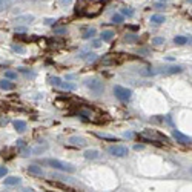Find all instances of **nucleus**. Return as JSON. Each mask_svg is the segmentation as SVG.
Here are the masks:
<instances>
[{
	"instance_id": "obj_42",
	"label": "nucleus",
	"mask_w": 192,
	"mask_h": 192,
	"mask_svg": "<svg viewBox=\"0 0 192 192\" xmlns=\"http://www.w3.org/2000/svg\"><path fill=\"white\" fill-rule=\"evenodd\" d=\"M166 121H168V124H172V118H171V117H169V115H168V117H166Z\"/></svg>"
},
{
	"instance_id": "obj_17",
	"label": "nucleus",
	"mask_w": 192,
	"mask_h": 192,
	"mask_svg": "<svg viewBox=\"0 0 192 192\" xmlns=\"http://www.w3.org/2000/svg\"><path fill=\"white\" fill-rule=\"evenodd\" d=\"M164 20H166V17H164V15H161V14H152V17H151V22L155 23V25L164 23Z\"/></svg>"
},
{
	"instance_id": "obj_40",
	"label": "nucleus",
	"mask_w": 192,
	"mask_h": 192,
	"mask_svg": "<svg viewBox=\"0 0 192 192\" xmlns=\"http://www.w3.org/2000/svg\"><path fill=\"white\" fill-rule=\"evenodd\" d=\"M17 146H19V148H25V142H23V140H19V142H17Z\"/></svg>"
},
{
	"instance_id": "obj_31",
	"label": "nucleus",
	"mask_w": 192,
	"mask_h": 192,
	"mask_svg": "<svg viewBox=\"0 0 192 192\" xmlns=\"http://www.w3.org/2000/svg\"><path fill=\"white\" fill-rule=\"evenodd\" d=\"M12 49H14L15 52H20V54L25 52V48H22V46H19V45H12Z\"/></svg>"
},
{
	"instance_id": "obj_25",
	"label": "nucleus",
	"mask_w": 192,
	"mask_h": 192,
	"mask_svg": "<svg viewBox=\"0 0 192 192\" xmlns=\"http://www.w3.org/2000/svg\"><path fill=\"white\" fill-rule=\"evenodd\" d=\"M95 57H97V55H95L94 52H91V54H85L81 59H85L86 62H94V60H95Z\"/></svg>"
},
{
	"instance_id": "obj_1",
	"label": "nucleus",
	"mask_w": 192,
	"mask_h": 192,
	"mask_svg": "<svg viewBox=\"0 0 192 192\" xmlns=\"http://www.w3.org/2000/svg\"><path fill=\"white\" fill-rule=\"evenodd\" d=\"M102 11H103V2L102 0H80L76 8L77 14L85 15V17H95Z\"/></svg>"
},
{
	"instance_id": "obj_39",
	"label": "nucleus",
	"mask_w": 192,
	"mask_h": 192,
	"mask_svg": "<svg viewBox=\"0 0 192 192\" xmlns=\"http://www.w3.org/2000/svg\"><path fill=\"white\" fill-rule=\"evenodd\" d=\"M154 8H155V9H164V5H161V3H157Z\"/></svg>"
},
{
	"instance_id": "obj_26",
	"label": "nucleus",
	"mask_w": 192,
	"mask_h": 192,
	"mask_svg": "<svg viewBox=\"0 0 192 192\" xmlns=\"http://www.w3.org/2000/svg\"><path fill=\"white\" fill-rule=\"evenodd\" d=\"M121 22H123V17H121V14H114V15H112V23L120 25Z\"/></svg>"
},
{
	"instance_id": "obj_38",
	"label": "nucleus",
	"mask_w": 192,
	"mask_h": 192,
	"mask_svg": "<svg viewBox=\"0 0 192 192\" xmlns=\"http://www.w3.org/2000/svg\"><path fill=\"white\" fill-rule=\"evenodd\" d=\"M45 23H46V25H54V23H55V20H54V19H46V22H45Z\"/></svg>"
},
{
	"instance_id": "obj_36",
	"label": "nucleus",
	"mask_w": 192,
	"mask_h": 192,
	"mask_svg": "<svg viewBox=\"0 0 192 192\" xmlns=\"http://www.w3.org/2000/svg\"><path fill=\"white\" fill-rule=\"evenodd\" d=\"M71 2L72 0H60V5L62 6H68V5H71Z\"/></svg>"
},
{
	"instance_id": "obj_9",
	"label": "nucleus",
	"mask_w": 192,
	"mask_h": 192,
	"mask_svg": "<svg viewBox=\"0 0 192 192\" xmlns=\"http://www.w3.org/2000/svg\"><path fill=\"white\" fill-rule=\"evenodd\" d=\"M28 172L33 174V175H37V177H43V175H45L43 169L38 168L37 164H31V166H28Z\"/></svg>"
},
{
	"instance_id": "obj_43",
	"label": "nucleus",
	"mask_w": 192,
	"mask_h": 192,
	"mask_svg": "<svg viewBox=\"0 0 192 192\" xmlns=\"http://www.w3.org/2000/svg\"><path fill=\"white\" fill-rule=\"evenodd\" d=\"M22 192H34V191H33V189H29V188H26V189H23Z\"/></svg>"
},
{
	"instance_id": "obj_21",
	"label": "nucleus",
	"mask_w": 192,
	"mask_h": 192,
	"mask_svg": "<svg viewBox=\"0 0 192 192\" xmlns=\"http://www.w3.org/2000/svg\"><path fill=\"white\" fill-rule=\"evenodd\" d=\"M60 88L62 89H66V91H74L76 89V85H72V83H60Z\"/></svg>"
},
{
	"instance_id": "obj_22",
	"label": "nucleus",
	"mask_w": 192,
	"mask_h": 192,
	"mask_svg": "<svg viewBox=\"0 0 192 192\" xmlns=\"http://www.w3.org/2000/svg\"><path fill=\"white\" fill-rule=\"evenodd\" d=\"M11 6V0H0V12Z\"/></svg>"
},
{
	"instance_id": "obj_33",
	"label": "nucleus",
	"mask_w": 192,
	"mask_h": 192,
	"mask_svg": "<svg viewBox=\"0 0 192 192\" xmlns=\"http://www.w3.org/2000/svg\"><path fill=\"white\" fill-rule=\"evenodd\" d=\"M15 33H17V34H25V33H26V28H25V26H17V28H15Z\"/></svg>"
},
{
	"instance_id": "obj_27",
	"label": "nucleus",
	"mask_w": 192,
	"mask_h": 192,
	"mask_svg": "<svg viewBox=\"0 0 192 192\" xmlns=\"http://www.w3.org/2000/svg\"><path fill=\"white\" fill-rule=\"evenodd\" d=\"M5 77L9 78V80H15V78H17V74H15L14 71H6V72H5Z\"/></svg>"
},
{
	"instance_id": "obj_3",
	"label": "nucleus",
	"mask_w": 192,
	"mask_h": 192,
	"mask_svg": "<svg viewBox=\"0 0 192 192\" xmlns=\"http://www.w3.org/2000/svg\"><path fill=\"white\" fill-rule=\"evenodd\" d=\"M140 137L142 138H145V140H148V142H164V143H169V138L166 137V135H163L161 132H158V131H155V129H146V131H143L142 134H140Z\"/></svg>"
},
{
	"instance_id": "obj_15",
	"label": "nucleus",
	"mask_w": 192,
	"mask_h": 192,
	"mask_svg": "<svg viewBox=\"0 0 192 192\" xmlns=\"http://www.w3.org/2000/svg\"><path fill=\"white\" fill-rule=\"evenodd\" d=\"M12 124H14V128H15L17 132H23V131L26 129V123H25L23 120H15Z\"/></svg>"
},
{
	"instance_id": "obj_44",
	"label": "nucleus",
	"mask_w": 192,
	"mask_h": 192,
	"mask_svg": "<svg viewBox=\"0 0 192 192\" xmlns=\"http://www.w3.org/2000/svg\"><path fill=\"white\" fill-rule=\"evenodd\" d=\"M160 2H166V0H160Z\"/></svg>"
},
{
	"instance_id": "obj_5",
	"label": "nucleus",
	"mask_w": 192,
	"mask_h": 192,
	"mask_svg": "<svg viewBox=\"0 0 192 192\" xmlns=\"http://www.w3.org/2000/svg\"><path fill=\"white\" fill-rule=\"evenodd\" d=\"M85 85L92 91V92H95V94H100L102 91H103V81L102 80H98V78H88L86 81H85Z\"/></svg>"
},
{
	"instance_id": "obj_4",
	"label": "nucleus",
	"mask_w": 192,
	"mask_h": 192,
	"mask_svg": "<svg viewBox=\"0 0 192 192\" xmlns=\"http://www.w3.org/2000/svg\"><path fill=\"white\" fill-rule=\"evenodd\" d=\"M114 94H115V97L118 100H121V102H129L131 97H132V91L131 89L123 88V86H118V85L114 86Z\"/></svg>"
},
{
	"instance_id": "obj_8",
	"label": "nucleus",
	"mask_w": 192,
	"mask_h": 192,
	"mask_svg": "<svg viewBox=\"0 0 192 192\" xmlns=\"http://www.w3.org/2000/svg\"><path fill=\"white\" fill-rule=\"evenodd\" d=\"M15 22H17V23H25V25H28V23H33V22H34V15H33V14H23V15H17Z\"/></svg>"
},
{
	"instance_id": "obj_41",
	"label": "nucleus",
	"mask_w": 192,
	"mask_h": 192,
	"mask_svg": "<svg viewBox=\"0 0 192 192\" xmlns=\"http://www.w3.org/2000/svg\"><path fill=\"white\" fill-rule=\"evenodd\" d=\"M134 149H135V151H140V149H143V145H135Z\"/></svg>"
},
{
	"instance_id": "obj_35",
	"label": "nucleus",
	"mask_w": 192,
	"mask_h": 192,
	"mask_svg": "<svg viewBox=\"0 0 192 192\" xmlns=\"http://www.w3.org/2000/svg\"><path fill=\"white\" fill-rule=\"evenodd\" d=\"M6 172H8V169L2 166V168H0V177H5V175H6Z\"/></svg>"
},
{
	"instance_id": "obj_14",
	"label": "nucleus",
	"mask_w": 192,
	"mask_h": 192,
	"mask_svg": "<svg viewBox=\"0 0 192 192\" xmlns=\"http://www.w3.org/2000/svg\"><path fill=\"white\" fill-rule=\"evenodd\" d=\"M69 143L74 146H85L86 145L85 138H81V137H69Z\"/></svg>"
},
{
	"instance_id": "obj_29",
	"label": "nucleus",
	"mask_w": 192,
	"mask_h": 192,
	"mask_svg": "<svg viewBox=\"0 0 192 192\" xmlns=\"http://www.w3.org/2000/svg\"><path fill=\"white\" fill-rule=\"evenodd\" d=\"M19 71L20 72H23V74H26V76H31V77H34V72H31L28 68H19Z\"/></svg>"
},
{
	"instance_id": "obj_16",
	"label": "nucleus",
	"mask_w": 192,
	"mask_h": 192,
	"mask_svg": "<svg viewBox=\"0 0 192 192\" xmlns=\"http://www.w3.org/2000/svg\"><path fill=\"white\" fill-rule=\"evenodd\" d=\"M0 88L5 89V91H12L15 86H14V83H11L8 80H0Z\"/></svg>"
},
{
	"instance_id": "obj_19",
	"label": "nucleus",
	"mask_w": 192,
	"mask_h": 192,
	"mask_svg": "<svg viewBox=\"0 0 192 192\" xmlns=\"http://www.w3.org/2000/svg\"><path fill=\"white\" fill-rule=\"evenodd\" d=\"M95 36V29L94 28H88V29H85V33L81 34V37L83 38H91Z\"/></svg>"
},
{
	"instance_id": "obj_13",
	"label": "nucleus",
	"mask_w": 192,
	"mask_h": 192,
	"mask_svg": "<svg viewBox=\"0 0 192 192\" xmlns=\"http://www.w3.org/2000/svg\"><path fill=\"white\" fill-rule=\"evenodd\" d=\"M85 158H88V160H95V158H98V151H95V149H88V151H85Z\"/></svg>"
},
{
	"instance_id": "obj_37",
	"label": "nucleus",
	"mask_w": 192,
	"mask_h": 192,
	"mask_svg": "<svg viewBox=\"0 0 192 192\" xmlns=\"http://www.w3.org/2000/svg\"><path fill=\"white\" fill-rule=\"evenodd\" d=\"M100 46H102V43H100L98 40H94V41H92V48H100Z\"/></svg>"
},
{
	"instance_id": "obj_32",
	"label": "nucleus",
	"mask_w": 192,
	"mask_h": 192,
	"mask_svg": "<svg viewBox=\"0 0 192 192\" xmlns=\"http://www.w3.org/2000/svg\"><path fill=\"white\" fill-rule=\"evenodd\" d=\"M152 43L154 45H161V43H164V38L163 37H155V38H152Z\"/></svg>"
},
{
	"instance_id": "obj_2",
	"label": "nucleus",
	"mask_w": 192,
	"mask_h": 192,
	"mask_svg": "<svg viewBox=\"0 0 192 192\" xmlns=\"http://www.w3.org/2000/svg\"><path fill=\"white\" fill-rule=\"evenodd\" d=\"M41 164H46V166H51L52 169H57V171H62V172H68V174H72L76 172V168L66 161H62V160H55V158H46V160H41L40 161Z\"/></svg>"
},
{
	"instance_id": "obj_20",
	"label": "nucleus",
	"mask_w": 192,
	"mask_h": 192,
	"mask_svg": "<svg viewBox=\"0 0 192 192\" xmlns=\"http://www.w3.org/2000/svg\"><path fill=\"white\" fill-rule=\"evenodd\" d=\"M174 43H175V45H186V43H188V37L177 36V37L174 38Z\"/></svg>"
},
{
	"instance_id": "obj_12",
	"label": "nucleus",
	"mask_w": 192,
	"mask_h": 192,
	"mask_svg": "<svg viewBox=\"0 0 192 192\" xmlns=\"http://www.w3.org/2000/svg\"><path fill=\"white\" fill-rule=\"evenodd\" d=\"M78 114L83 115L85 118H92V115H94V111H92L91 108H86V106H83V108H80V109H78Z\"/></svg>"
},
{
	"instance_id": "obj_34",
	"label": "nucleus",
	"mask_w": 192,
	"mask_h": 192,
	"mask_svg": "<svg viewBox=\"0 0 192 192\" xmlns=\"http://www.w3.org/2000/svg\"><path fill=\"white\" fill-rule=\"evenodd\" d=\"M65 33H66L65 28H57V29H54V34H65Z\"/></svg>"
},
{
	"instance_id": "obj_18",
	"label": "nucleus",
	"mask_w": 192,
	"mask_h": 192,
	"mask_svg": "<svg viewBox=\"0 0 192 192\" xmlns=\"http://www.w3.org/2000/svg\"><path fill=\"white\" fill-rule=\"evenodd\" d=\"M114 34L112 31H105V33H102V40L103 41H111L112 38H114Z\"/></svg>"
},
{
	"instance_id": "obj_23",
	"label": "nucleus",
	"mask_w": 192,
	"mask_h": 192,
	"mask_svg": "<svg viewBox=\"0 0 192 192\" xmlns=\"http://www.w3.org/2000/svg\"><path fill=\"white\" fill-rule=\"evenodd\" d=\"M97 137L105 138V140H109V142H118V138H117V137H111V135H106V134H97Z\"/></svg>"
},
{
	"instance_id": "obj_7",
	"label": "nucleus",
	"mask_w": 192,
	"mask_h": 192,
	"mask_svg": "<svg viewBox=\"0 0 192 192\" xmlns=\"http://www.w3.org/2000/svg\"><path fill=\"white\" fill-rule=\"evenodd\" d=\"M172 137H174L180 145H191V142H192V138L189 137V135H185V134H181V132L177 131V129L172 131Z\"/></svg>"
},
{
	"instance_id": "obj_28",
	"label": "nucleus",
	"mask_w": 192,
	"mask_h": 192,
	"mask_svg": "<svg viewBox=\"0 0 192 192\" xmlns=\"http://www.w3.org/2000/svg\"><path fill=\"white\" fill-rule=\"evenodd\" d=\"M49 81H51L54 86H60V83H62V80H60L59 77H49Z\"/></svg>"
},
{
	"instance_id": "obj_6",
	"label": "nucleus",
	"mask_w": 192,
	"mask_h": 192,
	"mask_svg": "<svg viewBox=\"0 0 192 192\" xmlns=\"http://www.w3.org/2000/svg\"><path fill=\"white\" fill-rule=\"evenodd\" d=\"M108 152L111 155H114V157H126L128 152H129V149L126 146H123V145H115V146H109L108 148Z\"/></svg>"
},
{
	"instance_id": "obj_10",
	"label": "nucleus",
	"mask_w": 192,
	"mask_h": 192,
	"mask_svg": "<svg viewBox=\"0 0 192 192\" xmlns=\"http://www.w3.org/2000/svg\"><path fill=\"white\" fill-rule=\"evenodd\" d=\"M20 178L19 177H6L5 180H3V183L6 185V186H17V185H20Z\"/></svg>"
},
{
	"instance_id": "obj_30",
	"label": "nucleus",
	"mask_w": 192,
	"mask_h": 192,
	"mask_svg": "<svg viewBox=\"0 0 192 192\" xmlns=\"http://www.w3.org/2000/svg\"><path fill=\"white\" fill-rule=\"evenodd\" d=\"M121 12H123L124 15H132V14H134V11H132L131 8H121Z\"/></svg>"
},
{
	"instance_id": "obj_11",
	"label": "nucleus",
	"mask_w": 192,
	"mask_h": 192,
	"mask_svg": "<svg viewBox=\"0 0 192 192\" xmlns=\"http://www.w3.org/2000/svg\"><path fill=\"white\" fill-rule=\"evenodd\" d=\"M183 68L181 66H169V68H164L163 71H158V72H164V74H178L181 72Z\"/></svg>"
},
{
	"instance_id": "obj_24",
	"label": "nucleus",
	"mask_w": 192,
	"mask_h": 192,
	"mask_svg": "<svg viewBox=\"0 0 192 192\" xmlns=\"http://www.w3.org/2000/svg\"><path fill=\"white\" fill-rule=\"evenodd\" d=\"M124 40H126V41H129V43H134V41H137V40H138V37H137V36H134V34H126V36H124Z\"/></svg>"
}]
</instances>
